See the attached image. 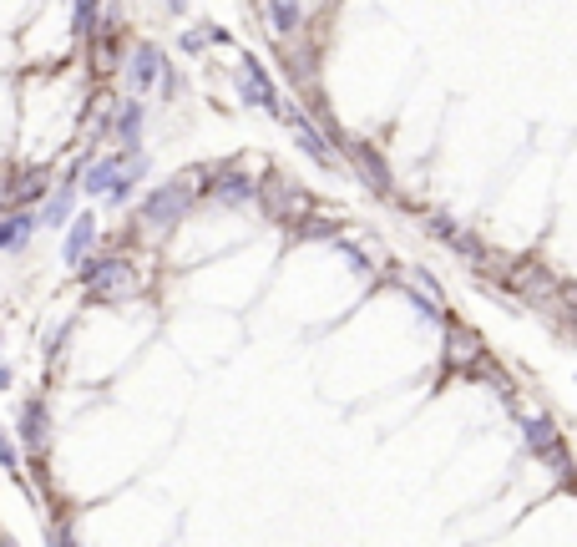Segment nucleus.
<instances>
[{"mask_svg": "<svg viewBox=\"0 0 577 547\" xmlns=\"http://www.w3.org/2000/svg\"><path fill=\"white\" fill-rule=\"evenodd\" d=\"M81 284L97 299H127V294H137V269L122 254H97V259L81 264Z\"/></svg>", "mask_w": 577, "mask_h": 547, "instance_id": "obj_1", "label": "nucleus"}, {"mask_svg": "<svg viewBox=\"0 0 577 547\" xmlns=\"http://www.w3.org/2000/svg\"><path fill=\"white\" fill-rule=\"evenodd\" d=\"M193 203H198L193 183H188V178H173V183H162V188H152V193L142 198L137 218H142L147 228H173L178 218H188Z\"/></svg>", "mask_w": 577, "mask_h": 547, "instance_id": "obj_2", "label": "nucleus"}, {"mask_svg": "<svg viewBox=\"0 0 577 547\" xmlns=\"http://www.w3.org/2000/svg\"><path fill=\"white\" fill-rule=\"evenodd\" d=\"M203 198H208V203H223V208H249V203H259V183H254L249 173H238V168H218V173L208 178Z\"/></svg>", "mask_w": 577, "mask_h": 547, "instance_id": "obj_3", "label": "nucleus"}, {"mask_svg": "<svg viewBox=\"0 0 577 547\" xmlns=\"http://www.w3.org/2000/svg\"><path fill=\"white\" fill-rule=\"evenodd\" d=\"M345 152H350V163H355V173H360V183H365V188H375V193H390V188H395V183H390V163H385V152H380L375 142L350 137V142H345Z\"/></svg>", "mask_w": 577, "mask_h": 547, "instance_id": "obj_4", "label": "nucleus"}, {"mask_svg": "<svg viewBox=\"0 0 577 547\" xmlns=\"http://www.w3.org/2000/svg\"><path fill=\"white\" fill-rule=\"evenodd\" d=\"M233 82H238V97L243 102H249V107H264V112H274L279 117V92H274V82H269V71L254 61V56H243V66H238V76H233Z\"/></svg>", "mask_w": 577, "mask_h": 547, "instance_id": "obj_5", "label": "nucleus"}, {"mask_svg": "<svg viewBox=\"0 0 577 547\" xmlns=\"http://www.w3.org/2000/svg\"><path fill=\"white\" fill-rule=\"evenodd\" d=\"M162 71H168V56H162L157 41H137L127 51V82H132V92H152L162 82Z\"/></svg>", "mask_w": 577, "mask_h": 547, "instance_id": "obj_6", "label": "nucleus"}, {"mask_svg": "<svg viewBox=\"0 0 577 547\" xmlns=\"http://www.w3.org/2000/svg\"><path fill=\"white\" fill-rule=\"evenodd\" d=\"M92 249H97V218L92 213H76L71 218V228H66V264H87L92 259Z\"/></svg>", "mask_w": 577, "mask_h": 547, "instance_id": "obj_7", "label": "nucleus"}, {"mask_svg": "<svg viewBox=\"0 0 577 547\" xmlns=\"http://www.w3.org/2000/svg\"><path fill=\"white\" fill-rule=\"evenodd\" d=\"M426 223H431V233H436V239H441V244H446L451 254H466V259H486V249H481V244L471 239L466 228H456V223H451L446 213H431Z\"/></svg>", "mask_w": 577, "mask_h": 547, "instance_id": "obj_8", "label": "nucleus"}, {"mask_svg": "<svg viewBox=\"0 0 577 547\" xmlns=\"http://www.w3.org/2000/svg\"><path fill=\"white\" fill-rule=\"evenodd\" d=\"M21 441H26L31 451H46V441H51V416H46V401H41V396H31V401L21 406Z\"/></svg>", "mask_w": 577, "mask_h": 547, "instance_id": "obj_9", "label": "nucleus"}, {"mask_svg": "<svg viewBox=\"0 0 577 547\" xmlns=\"http://www.w3.org/2000/svg\"><path fill=\"white\" fill-rule=\"evenodd\" d=\"M117 178H122V152H117V158H97L92 168H81V173H76V183L87 188L92 198L112 193V183H117Z\"/></svg>", "mask_w": 577, "mask_h": 547, "instance_id": "obj_10", "label": "nucleus"}, {"mask_svg": "<svg viewBox=\"0 0 577 547\" xmlns=\"http://www.w3.org/2000/svg\"><path fill=\"white\" fill-rule=\"evenodd\" d=\"M31 233H36V213L16 208V213H0V249H26L31 244Z\"/></svg>", "mask_w": 577, "mask_h": 547, "instance_id": "obj_11", "label": "nucleus"}, {"mask_svg": "<svg viewBox=\"0 0 577 547\" xmlns=\"http://www.w3.org/2000/svg\"><path fill=\"white\" fill-rule=\"evenodd\" d=\"M142 122H147L142 102H122V107H117V117H112L107 127L117 132V142H122L127 152H137V142H142Z\"/></svg>", "mask_w": 577, "mask_h": 547, "instance_id": "obj_12", "label": "nucleus"}, {"mask_svg": "<svg viewBox=\"0 0 577 547\" xmlns=\"http://www.w3.org/2000/svg\"><path fill=\"white\" fill-rule=\"evenodd\" d=\"M522 436H527V446H532V451H547L557 466H567V451H562V441H557L552 421H542V416H527V421H522Z\"/></svg>", "mask_w": 577, "mask_h": 547, "instance_id": "obj_13", "label": "nucleus"}, {"mask_svg": "<svg viewBox=\"0 0 577 547\" xmlns=\"http://www.w3.org/2000/svg\"><path fill=\"white\" fill-rule=\"evenodd\" d=\"M71 218H76V188L66 183L61 193H51V198H46V208H41V218H36V223H51V228H61V223H71Z\"/></svg>", "mask_w": 577, "mask_h": 547, "instance_id": "obj_14", "label": "nucleus"}, {"mask_svg": "<svg viewBox=\"0 0 577 547\" xmlns=\"http://www.w3.org/2000/svg\"><path fill=\"white\" fill-rule=\"evenodd\" d=\"M259 193H274V198H264V203H269L274 213H289V208H299V198H304V188H289L284 178H269V183H264Z\"/></svg>", "mask_w": 577, "mask_h": 547, "instance_id": "obj_15", "label": "nucleus"}, {"mask_svg": "<svg viewBox=\"0 0 577 547\" xmlns=\"http://www.w3.org/2000/svg\"><path fill=\"white\" fill-rule=\"evenodd\" d=\"M264 16L274 21V36H279V41H284V36H294V26L304 21V11H299V6H269Z\"/></svg>", "mask_w": 577, "mask_h": 547, "instance_id": "obj_16", "label": "nucleus"}, {"mask_svg": "<svg viewBox=\"0 0 577 547\" xmlns=\"http://www.w3.org/2000/svg\"><path fill=\"white\" fill-rule=\"evenodd\" d=\"M405 299H410V309L421 315V325H441V304H436V299H426V294H416V289H405Z\"/></svg>", "mask_w": 577, "mask_h": 547, "instance_id": "obj_17", "label": "nucleus"}, {"mask_svg": "<svg viewBox=\"0 0 577 547\" xmlns=\"http://www.w3.org/2000/svg\"><path fill=\"white\" fill-rule=\"evenodd\" d=\"M208 41H228V36H223V31H208V26H198V31H188V36H183V51H188V56H198Z\"/></svg>", "mask_w": 577, "mask_h": 547, "instance_id": "obj_18", "label": "nucleus"}, {"mask_svg": "<svg viewBox=\"0 0 577 547\" xmlns=\"http://www.w3.org/2000/svg\"><path fill=\"white\" fill-rule=\"evenodd\" d=\"M46 547H81V542H76V527H71V522H51V527H46Z\"/></svg>", "mask_w": 577, "mask_h": 547, "instance_id": "obj_19", "label": "nucleus"}, {"mask_svg": "<svg viewBox=\"0 0 577 547\" xmlns=\"http://www.w3.org/2000/svg\"><path fill=\"white\" fill-rule=\"evenodd\" d=\"M0 466H6V472H11V477L21 472V451H16V441H11L6 431H0Z\"/></svg>", "mask_w": 577, "mask_h": 547, "instance_id": "obj_20", "label": "nucleus"}, {"mask_svg": "<svg viewBox=\"0 0 577 547\" xmlns=\"http://www.w3.org/2000/svg\"><path fill=\"white\" fill-rule=\"evenodd\" d=\"M157 92L173 102V97H183V92H188V82H183V76H178V71L168 66V71H162V82H157Z\"/></svg>", "mask_w": 577, "mask_h": 547, "instance_id": "obj_21", "label": "nucleus"}, {"mask_svg": "<svg viewBox=\"0 0 577 547\" xmlns=\"http://www.w3.org/2000/svg\"><path fill=\"white\" fill-rule=\"evenodd\" d=\"M97 16H102L97 6H76V26H81V31H87V26H97Z\"/></svg>", "mask_w": 577, "mask_h": 547, "instance_id": "obj_22", "label": "nucleus"}, {"mask_svg": "<svg viewBox=\"0 0 577 547\" xmlns=\"http://www.w3.org/2000/svg\"><path fill=\"white\" fill-rule=\"evenodd\" d=\"M11 385V370H0V390H6Z\"/></svg>", "mask_w": 577, "mask_h": 547, "instance_id": "obj_23", "label": "nucleus"}, {"mask_svg": "<svg viewBox=\"0 0 577 547\" xmlns=\"http://www.w3.org/2000/svg\"><path fill=\"white\" fill-rule=\"evenodd\" d=\"M0 547H16V542H11V537H6V532H0Z\"/></svg>", "mask_w": 577, "mask_h": 547, "instance_id": "obj_24", "label": "nucleus"}]
</instances>
